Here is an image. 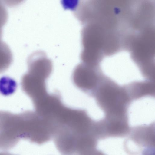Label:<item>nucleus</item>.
<instances>
[{
  "instance_id": "obj_1",
  "label": "nucleus",
  "mask_w": 155,
  "mask_h": 155,
  "mask_svg": "<svg viewBox=\"0 0 155 155\" xmlns=\"http://www.w3.org/2000/svg\"><path fill=\"white\" fill-rule=\"evenodd\" d=\"M105 117H123L132 101L125 86H121L109 78L104 76L94 94Z\"/></svg>"
},
{
  "instance_id": "obj_2",
  "label": "nucleus",
  "mask_w": 155,
  "mask_h": 155,
  "mask_svg": "<svg viewBox=\"0 0 155 155\" xmlns=\"http://www.w3.org/2000/svg\"><path fill=\"white\" fill-rule=\"evenodd\" d=\"M50 74L39 68H28V71L21 78V86L22 91L32 101L41 97L47 93L45 81Z\"/></svg>"
},
{
  "instance_id": "obj_3",
  "label": "nucleus",
  "mask_w": 155,
  "mask_h": 155,
  "mask_svg": "<svg viewBox=\"0 0 155 155\" xmlns=\"http://www.w3.org/2000/svg\"><path fill=\"white\" fill-rule=\"evenodd\" d=\"M104 76L98 72L81 64L74 69L72 79L77 87L93 96Z\"/></svg>"
},
{
  "instance_id": "obj_4",
  "label": "nucleus",
  "mask_w": 155,
  "mask_h": 155,
  "mask_svg": "<svg viewBox=\"0 0 155 155\" xmlns=\"http://www.w3.org/2000/svg\"><path fill=\"white\" fill-rule=\"evenodd\" d=\"M12 61L11 53L4 44L0 43V73L7 70Z\"/></svg>"
}]
</instances>
